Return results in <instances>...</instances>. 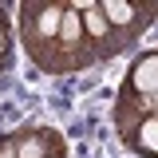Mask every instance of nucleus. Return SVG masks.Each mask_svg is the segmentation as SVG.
<instances>
[{
	"mask_svg": "<svg viewBox=\"0 0 158 158\" xmlns=\"http://www.w3.org/2000/svg\"><path fill=\"white\" fill-rule=\"evenodd\" d=\"M99 56L91 48V40L83 36V20H79V0H67V12H63V28H59L56 44L36 59V67L44 75H75L95 67Z\"/></svg>",
	"mask_w": 158,
	"mask_h": 158,
	"instance_id": "f257e3e1",
	"label": "nucleus"
},
{
	"mask_svg": "<svg viewBox=\"0 0 158 158\" xmlns=\"http://www.w3.org/2000/svg\"><path fill=\"white\" fill-rule=\"evenodd\" d=\"M63 12H67V0H24L16 8L20 48H24V56L32 63L56 44L59 28H63Z\"/></svg>",
	"mask_w": 158,
	"mask_h": 158,
	"instance_id": "f03ea898",
	"label": "nucleus"
},
{
	"mask_svg": "<svg viewBox=\"0 0 158 158\" xmlns=\"http://www.w3.org/2000/svg\"><path fill=\"white\" fill-rule=\"evenodd\" d=\"M99 8H103V16H107V24H111V32L118 40V52H131L142 40V32L158 20V0L154 4H142V0H99Z\"/></svg>",
	"mask_w": 158,
	"mask_h": 158,
	"instance_id": "7ed1b4c3",
	"label": "nucleus"
},
{
	"mask_svg": "<svg viewBox=\"0 0 158 158\" xmlns=\"http://www.w3.org/2000/svg\"><path fill=\"white\" fill-rule=\"evenodd\" d=\"M12 146H16V158H63L67 146H63V135L56 127H16L8 131Z\"/></svg>",
	"mask_w": 158,
	"mask_h": 158,
	"instance_id": "20e7f679",
	"label": "nucleus"
},
{
	"mask_svg": "<svg viewBox=\"0 0 158 158\" xmlns=\"http://www.w3.org/2000/svg\"><path fill=\"white\" fill-rule=\"evenodd\" d=\"M79 20H83V36L91 40L99 63H103V59H111V56H118V40H115V32H111L107 16H103L99 0H79Z\"/></svg>",
	"mask_w": 158,
	"mask_h": 158,
	"instance_id": "39448f33",
	"label": "nucleus"
},
{
	"mask_svg": "<svg viewBox=\"0 0 158 158\" xmlns=\"http://www.w3.org/2000/svg\"><path fill=\"white\" fill-rule=\"evenodd\" d=\"M118 99H158V48L138 56L118 87Z\"/></svg>",
	"mask_w": 158,
	"mask_h": 158,
	"instance_id": "423d86ee",
	"label": "nucleus"
},
{
	"mask_svg": "<svg viewBox=\"0 0 158 158\" xmlns=\"http://www.w3.org/2000/svg\"><path fill=\"white\" fill-rule=\"evenodd\" d=\"M118 138H123L127 150H135L142 158H158V115H146L138 127H131L127 135H118Z\"/></svg>",
	"mask_w": 158,
	"mask_h": 158,
	"instance_id": "0eeeda50",
	"label": "nucleus"
},
{
	"mask_svg": "<svg viewBox=\"0 0 158 158\" xmlns=\"http://www.w3.org/2000/svg\"><path fill=\"white\" fill-rule=\"evenodd\" d=\"M8 59H12V24H8V16H4V4H0V75H4Z\"/></svg>",
	"mask_w": 158,
	"mask_h": 158,
	"instance_id": "6e6552de",
	"label": "nucleus"
},
{
	"mask_svg": "<svg viewBox=\"0 0 158 158\" xmlns=\"http://www.w3.org/2000/svg\"><path fill=\"white\" fill-rule=\"evenodd\" d=\"M0 158H16V146H12L8 135H0Z\"/></svg>",
	"mask_w": 158,
	"mask_h": 158,
	"instance_id": "1a4fd4ad",
	"label": "nucleus"
}]
</instances>
